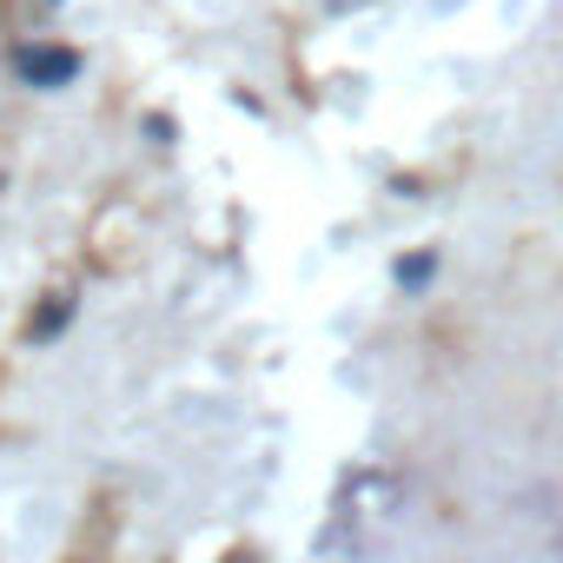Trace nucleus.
<instances>
[{
  "label": "nucleus",
  "instance_id": "nucleus-1",
  "mask_svg": "<svg viewBox=\"0 0 563 563\" xmlns=\"http://www.w3.org/2000/svg\"><path fill=\"white\" fill-rule=\"evenodd\" d=\"M27 80H74V54H21Z\"/></svg>",
  "mask_w": 563,
  "mask_h": 563
},
{
  "label": "nucleus",
  "instance_id": "nucleus-2",
  "mask_svg": "<svg viewBox=\"0 0 563 563\" xmlns=\"http://www.w3.org/2000/svg\"><path fill=\"white\" fill-rule=\"evenodd\" d=\"M398 278H405V286H418V278H431V258H405V265H398Z\"/></svg>",
  "mask_w": 563,
  "mask_h": 563
}]
</instances>
